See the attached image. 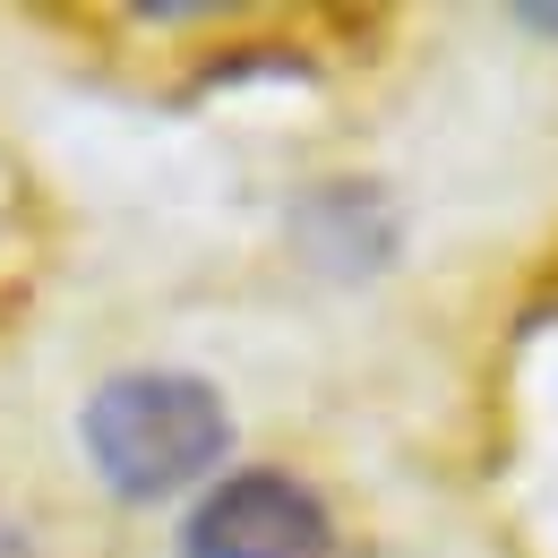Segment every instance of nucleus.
I'll return each mask as SVG.
<instances>
[{
  "mask_svg": "<svg viewBox=\"0 0 558 558\" xmlns=\"http://www.w3.org/2000/svg\"><path fill=\"white\" fill-rule=\"evenodd\" d=\"M77 464L121 515H181L215 473L241 464V413L215 369L121 361L77 396Z\"/></svg>",
  "mask_w": 558,
  "mask_h": 558,
  "instance_id": "obj_1",
  "label": "nucleus"
},
{
  "mask_svg": "<svg viewBox=\"0 0 558 558\" xmlns=\"http://www.w3.org/2000/svg\"><path fill=\"white\" fill-rule=\"evenodd\" d=\"M344 498L292 456H241L172 515V558H344Z\"/></svg>",
  "mask_w": 558,
  "mask_h": 558,
  "instance_id": "obj_2",
  "label": "nucleus"
},
{
  "mask_svg": "<svg viewBox=\"0 0 558 558\" xmlns=\"http://www.w3.org/2000/svg\"><path fill=\"white\" fill-rule=\"evenodd\" d=\"M301 267L327 283H378L404 258V198L378 172H318L283 215Z\"/></svg>",
  "mask_w": 558,
  "mask_h": 558,
  "instance_id": "obj_3",
  "label": "nucleus"
},
{
  "mask_svg": "<svg viewBox=\"0 0 558 558\" xmlns=\"http://www.w3.org/2000/svg\"><path fill=\"white\" fill-rule=\"evenodd\" d=\"M507 26H515L524 44H542V52H558V0H515V9H507Z\"/></svg>",
  "mask_w": 558,
  "mask_h": 558,
  "instance_id": "obj_4",
  "label": "nucleus"
},
{
  "mask_svg": "<svg viewBox=\"0 0 558 558\" xmlns=\"http://www.w3.org/2000/svg\"><path fill=\"white\" fill-rule=\"evenodd\" d=\"M0 558H44V542H35V515H17L9 498H0Z\"/></svg>",
  "mask_w": 558,
  "mask_h": 558,
  "instance_id": "obj_5",
  "label": "nucleus"
}]
</instances>
